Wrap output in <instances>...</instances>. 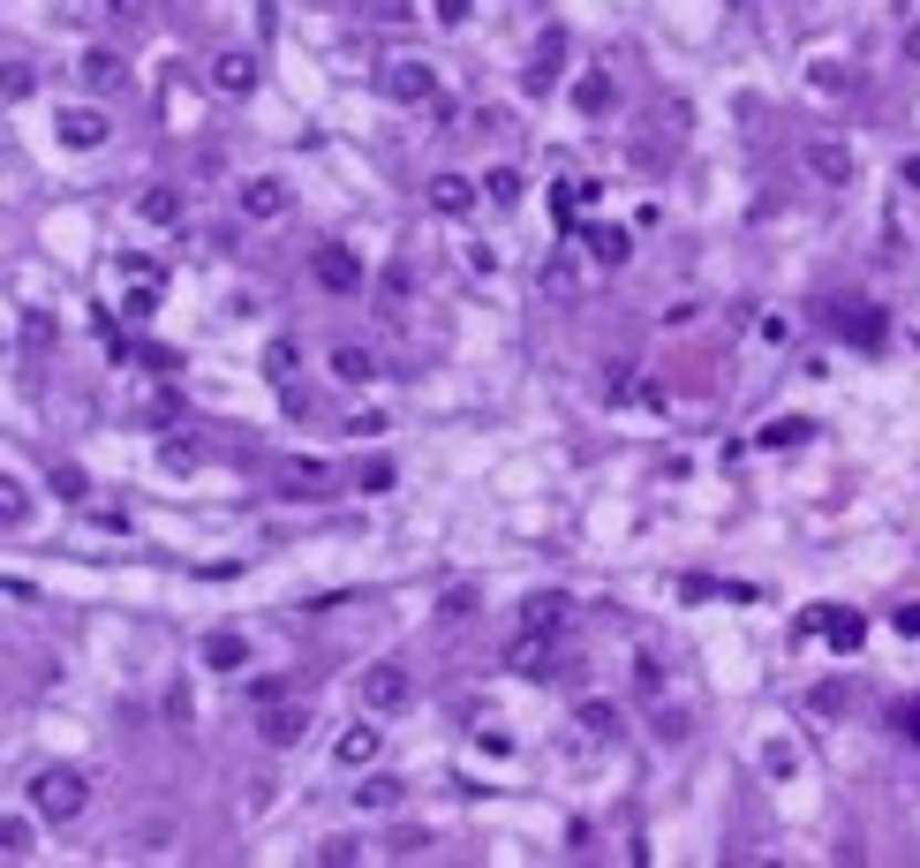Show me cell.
I'll use <instances>...</instances> for the list:
<instances>
[{"label": "cell", "mask_w": 920, "mask_h": 868, "mask_svg": "<svg viewBox=\"0 0 920 868\" xmlns=\"http://www.w3.org/2000/svg\"><path fill=\"white\" fill-rule=\"evenodd\" d=\"M574 725L596 733V740H619V702H596V694H588L582 710H574Z\"/></svg>", "instance_id": "484cf974"}, {"label": "cell", "mask_w": 920, "mask_h": 868, "mask_svg": "<svg viewBox=\"0 0 920 868\" xmlns=\"http://www.w3.org/2000/svg\"><path fill=\"white\" fill-rule=\"evenodd\" d=\"M634 680H641L649 694H665V657H657V650H641V657H634Z\"/></svg>", "instance_id": "74e56055"}, {"label": "cell", "mask_w": 920, "mask_h": 868, "mask_svg": "<svg viewBox=\"0 0 920 868\" xmlns=\"http://www.w3.org/2000/svg\"><path fill=\"white\" fill-rule=\"evenodd\" d=\"M333 378H339V386H370V378H377V355L363 341H339L333 347Z\"/></svg>", "instance_id": "d6986e66"}, {"label": "cell", "mask_w": 920, "mask_h": 868, "mask_svg": "<svg viewBox=\"0 0 920 868\" xmlns=\"http://www.w3.org/2000/svg\"><path fill=\"white\" fill-rule=\"evenodd\" d=\"M475 197H483V181L475 174H430V212H446V219H468L475 212Z\"/></svg>", "instance_id": "52a82bcc"}, {"label": "cell", "mask_w": 920, "mask_h": 868, "mask_svg": "<svg viewBox=\"0 0 920 868\" xmlns=\"http://www.w3.org/2000/svg\"><path fill=\"white\" fill-rule=\"evenodd\" d=\"M181 212H189V197H181L174 181H151V189H136V219H144V227H181Z\"/></svg>", "instance_id": "30bf717a"}, {"label": "cell", "mask_w": 920, "mask_h": 868, "mask_svg": "<svg viewBox=\"0 0 920 868\" xmlns=\"http://www.w3.org/2000/svg\"><path fill=\"white\" fill-rule=\"evenodd\" d=\"M167 846H174V816H144L136 830H122L128 861H151V854H167Z\"/></svg>", "instance_id": "9a60e30c"}, {"label": "cell", "mask_w": 920, "mask_h": 868, "mask_svg": "<svg viewBox=\"0 0 920 868\" xmlns=\"http://www.w3.org/2000/svg\"><path fill=\"white\" fill-rule=\"evenodd\" d=\"M197 461H205V453H197V438H167V446H159V469H174V477H189Z\"/></svg>", "instance_id": "e575fe53"}, {"label": "cell", "mask_w": 920, "mask_h": 868, "mask_svg": "<svg viewBox=\"0 0 920 868\" xmlns=\"http://www.w3.org/2000/svg\"><path fill=\"white\" fill-rule=\"evenodd\" d=\"M294 370H302V347H294V341H264V378H272V386H288Z\"/></svg>", "instance_id": "f1b7e54d"}, {"label": "cell", "mask_w": 920, "mask_h": 868, "mask_svg": "<svg viewBox=\"0 0 920 868\" xmlns=\"http://www.w3.org/2000/svg\"><path fill=\"white\" fill-rule=\"evenodd\" d=\"M76 76H84V91H98V98H106V91L128 84V61L114 53V45H91L84 61H76Z\"/></svg>", "instance_id": "7c38bea8"}, {"label": "cell", "mask_w": 920, "mask_h": 868, "mask_svg": "<svg viewBox=\"0 0 920 868\" xmlns=\"http://www.w3.org/2000/svg\"><path fill=\"white\" fill-rule=\"evenodd\" d=\"M377 91H385L393 106H430V98H438V69H430L422 53H393V61H377Z\"/></svg>", "instance_id": "7a4b0ae2"}, {"label": "cell", "mask_w": 920, "mask_h": 868, "mask_svg": "<svg viewBox=\"0 0 920 868\" xmlns=\"http://www.w3.org/2000/svg\"><path fill=\"white\" fill-rule=\"evenodd\" d=\"M317 861H325V868H347V861H363V838H325V846H317Z\"/></svg>", "instance_id": "8d00e7d4"}, {"label": "cell", "mask_w": 920, "mask_h": 868, "mask_svg": "<svg viewBox=\"0 0 920 868\" xmlns=\"http://www.w3.org/2000/svg\"><path fill=\"white\" fill-rule=\"evenodd\" d=\"M23 521H31V491H23V483H15V477H8V483H0V529L15 536Z\"/></svg>", "instance_id": "4dcf8cb0"}, {"label": "cell", "mask_w": 920, "mask_h": 868, "mask_svg": "<svg viewBox=\"0 0 920 868\" xmlns=\"http://www.w3.org/2000/svg\"><path fill=\"white\" fill-rule=\"evenodd\" d=\"M53 122H61V144H69V151H98V144L114 136V122H106L98 106H69V114H53Z\"/></svg>", "instance_id": "ba28073f"}, {"label": "cell", "mask_w": 920, "mask_h": 868, "mask_svg": "<svg viewBox=\"0 0 920 868\" xmlns=\"http://www.w3.org/2000/svg\"><path fill=\"white\" fill-rule=\"evenodd\" d=\"M333 755H339V771H370L377 763V725H347Z\"/></svg>", "instance_id": "ffe728a7"}, {"label": "cell", "mask_w": 920, "mask_h": 868, "mask_svg": "<svg viewBox=\"0 0 920 868\" xmlns=\"http://www.w3.org/2000/svg\"><path fill=\"white\" fill-rule=\"evenodd\" d=\"M31 808H39L45 824H76L91 808V778L76 763H45L39 778H31Z\"/></svg>", "instance_id": "6da1fadb"}, {"label": "cell", "mask_w": 920, "mask_h": 868, "mask_svg": "<svg viewBox=\"0 0 920 868\" xmlns=\"http://www.w3.org/2000/svg\"><path fill=\"white\" fill-rule=\"evenodd\" d=\"M438 611H446V619H468V611H475V589H468V582L446 589V605H438Z\"/></svg>", "instance_id": "60d3db41"}, {"label": "cell", "mask_w": 920, "mask_h": 868, "mask_svg": "<svg viewBox=\"0 0 920 868\" xmlns=\"http://www.w3.org/2000/svg\"><path fill=\"white\" fill-rule=\"evenodd\" d=\"M310 733V710H302V702H264V718H257V740H264V747H294V740Z\"/></svg>", "instance_id": "9c48e42d"}, {"label": "cell", "mask_w": 920, "mask_h": 868, "mask_svg": "<svg viewBox=\"0 0 920 868\" xmlns=\"http://www.w3.org/2000/svg\"><path fill=\"white\" fill-rule=\"evenodd\" d=\"M521 627H536V635H558V627H566V597H558V589H544V597H529V611H521Z\"/></svg>", "instance_id": "d4e9b609"}, {"label": "cell", "mask_w": 920, "mask_h": 868, "mask_svg": "<svg viewBox=\"0 0 920 868\" xmlns=\"http://www.w3.org/2000/svg\"><path fill=\"white\" fill-rule=\"evenodd\" d=\"M574 287H582V264H574V258H551L544 264V295H551V303H574Z\"/></svg>", "instance_id": "4316f807"}, {"label": "cell", "mask_w": 920, "mask_h": 868, "mask_svg": "<svg viewBox=\"0 0 920 868\" xmlns=\"http://www.w3.org/2000/svg\"><path fill=\"white\" fill-rule=\"evenodd\" d=\"M898 181H906V189H920V151L906 159V167H898Z\"/></svg>", "instance_id": "681fc988"}, {"label": "cell", "mask_w": 920, "mask_h": 868, "mask_svg": "<svg viewBox=\"0 0 920 868\" xmlns=\"http://www.w3.org/2000/svg\"><path fill=\"white\" fill-rule=\"evenodd\" d=\"M558 69H566V31H544V39H536V53H529V69H521V84H529V91H551V84H558Z\"/></svg>", "instance_id": "4fadbf2b"}, {"label": "cell", "mask_w": 920, "mask_h": 868, "mask_svg": "<svg viewBox=\"0 0 920 868\" xmlns=\"http://www.w3.org/2000/svg\"><path fill=\"white\" fill-rule=\"evenodd\" d=\"M310 280H317L325 295H363V258H355L347 242H317V250H310Z\"/></svg>", "instance_id": "277c9868"}, {"label": "cell", "mask_w": 920, "mask_h": 868, "mask_svg": "<svg viewBox=\"0 0 920 868\" xmlns=\"http://www.w3.org/2000/svg\"><path fill=\"white\" fill-rule=\"evenodd\" d=\"M39 808H31V816H23V808H15V816H8V824H0V854H8V861H31V854H39Z\"/></svg>", "instance_id": "ac0fdd59"}, {"label": "cell", "mask_w": 920, "mask_h": 868, "mask_svg": "<svg viewBox=\"0 0 920 868\" xmlns=\"http://www.w3.org/2000/svg\"><path fill=\"white\" fill-rule=\"evenodd\" d=\"M762 771H770V778H793L799 747H793V740H762Z\"/></svg>", "instance_id": "836d02e7"}, {"label": "cell", "mask_w": 920, "mask_h": 868, "mask_svg": "<svg viewBox=\"0 0 920 868\" xmlns=\"http://www.w3.org/2000/svg\"><path fill=\"white\" fill-rule=\"evenodd\" d=\"M898 718H906V733L920 740V702H906V710H898Z\"/></svg>", "instance_id": "f907efd6"}, {"label": "cell", "mask_w": 920, "mask_h": 868, "mask_svg": "<svg viewBox=\"0 0 920 868\" xmlns=\"http://www.w3.org/2000/svg\"><path fill=\"white\" fill-rule=\"evenodd\" d=\"M505 672H513V680H551V635L521 627V642L505 650Z\"/></svg>", "instance_id": "8fae6325"}, {"label": "cell", "mask_w": 920, "mask_h": 868, "mask_svg": "<svg viewBox=\"0 0 920 868\" xmlns=\"http://www.w3.org/2000/svg\"><path fill=\"white\" fill-rule=\"evenodd\" d=\"M807 627H815V635H823L830 650H845V657H853L860 642H868V619H860V611H815Z\"/></svg>", "instance_id": "5bb4252c"}, {"label": "cell", "mask_w": 920, "mask_h": 868, "mask_svg": "<svg viewBox=\"0 0 920 868\" xmlns=\"http://www.w3.org/2000/svg\"><path fill=\"white\" fill-rule=\"evenodd\" d=\"M151 310H159V287H151V280H144V287H136V295H128V317H151Z\"/></svg>", "instance_id": "b9f144b4"}, {"label": "cell", "mask_w": 920, "mask_h": 868, "mask_svg": "<svg viewBox=\"0 0 920 868\" xmlns=\"http://www.w3.org/2000/svg\"><path fill=\"white\" fill-rule=\"evenodd\" d=\"M582 250H588V264H627L634 258V234H627V227H582Z\"/></svg>", "instance_id": "e0dca14e"}, {"label": "cell", "mask_w": 920, "mask_h": 868, "mask_svg": "<svg viewBox=\"0 0 920 868\" xmlns=\"http://www.w3.org/2000/svg\"><path fill=\"white\" fill-rule=\"evenodd\" d=\"M799 159H807V174H815L823 189H845V181L860 174L853 144H837V136H807V151H799Z\"/></svg>", "instance_id": "5b68a950"}, {"label": "cell", "mask_w": 920, "mask_h": 868, "mask_svg": "<svg viewBox=\"0 0 920 868\" xmlns=\"http://www.w3.org/2000/svg\"><path fill=\"white\" fill-rule=\"evenodd\" d=\"M611 98H619V84H611V69H588L582 84H574V106H582V114H604Z\"/></svg>", "instance_id": "cb8c5ba5"}, {"label": "cell", "mask_w": 920, "mask_h": 868, "mask_svg": "<svg viewBox=\"0 0 920 868\" xmlns=\"http://www.w3.org/2000/svg\"><path fill=\"white\" fill-rule=\"evenodd\" d=\"M408 287H416V264H408V258H393V264H385V280H377L385 310H400V303H408Z\"/></svg>", "instance_id": "f546056e"}, {"label": "cell", "mask_w": 920, "mask_h": 868, "mask_svg": "<svg viewBox=\"0 0 920 868\" xmlns=\"http://www.w3.org/2000/svg\"><path fill=\"white\" fill-rule=\"evenodd\" d=\"M837 325H845V341H860V347H882V333H890V317H882L876 303L845 310V317H837Z\"/></svg>", "instance_id": "7402d4cb"}, {"label": "cell", "mask_w": 920, "mask_h": 868, "mask_svg": "<svg viewBox=\"0 0 920 868\" xmlns=\"http://www.w3.org/2000/svg\"><path fill=\"white\" fill-rule=\"evenodd\" d=\"M799 438H807V416H777V423H762V438H754V446H762V453H777V446H799Z\"/></svg>", "instance_id": "1f68e13d"}, {"label": "cell", "mask_w": 920, "mask_h": 868, "mask_svg": "<svg viewBox=\"0 0 920 868\" xmlns=\"http://www.w3.org/2000/svg\"><path fill=\"white\" fill-rule=\"evenodd\" d=\"M106 15H114V23L128 31V23H144V0H106Z\"/></svg>", "instance_id": "7bdbcfd3"}, {"label": "cell", "mask_w": 920, "mask_h": 868, "mask_svg": "<svg viewBox=\"0 0 920 868\" xmlns=\"http://www.w3.org/2000/svg\"><path fill=\"white\" fill-rule=\"evenodd\" d=\"M400 793H408V778L377 771V778H363V785H355V808H377V816H385V808H400Z\"/></svg>", "instance_id": "603a6c76"}, {"label": "cell", "mask_w": 920, "mask_h": 868, "mask_svg": "<svg viewBox=\"0 0 920 868\" xmlns=\"http://www.w3.org/2000/svg\"><path fill=\"white\" fill-rule=\"evenodd\" d=\"M408 15H416L408 0H377V23H408Z\"/></svg>", "instance_id": "bcb514c9"}, {"label": "cell", "mask_w": 920, "mask_h": 868, "mask_svg": "<svg viewBox=\"0 0 920 868\" xmlns=\"http://www.w3.org/2000/svg\"><path fill=\"white\" fill-rule=\"evenodd\" d=\"M205 672H242V665H250V642H242V635H205Z\"/></svg>", "instance_id": "44dd1931"}, {"label": "cell", "mask_w": 920, "mask_h": 868, "mask_svg": "<svg viewBox=\"0 0 920 868\" xmlns=\"http://www.w3.org/2000/svg\"><path fill=\"white\" fill-rule=\"evenodd\" d=\"M234 205H242V219H280L294 205V189L280 181V174H250V181L234 189Z\"/></svg>", "instance_id": "8992f818"}, {"label": "cell", "mask_w": 920, "mask_h": 868, "mask_svg": "<svg viewBox=\"0 0 920 868\" xmlns=\"http://www.w3.org/2000/svg\"><path fill=\"white\" fill-rule=\"evenodd\" d=\"M347 438H385V416H377V408H370V416H355V423H347Z\"/></svg>", "instance_id": "ee69618b"}, {"label": "cell", "mask_w": 920, "mask_h": 868, "mask_svg": "<svg viewBox=\"0 0 920 868\" xmlns=\"http://www.w3.org/2000/svg\"><path fill=\"white\" fill-rule=\"evenodd\" d=\"M483 197H491V205H505V212H513V205H521V197H529V181H521V174H513V167H491V174H483Z\"/></svg>", "instance_id": "83f0119b"}, {"label": "cell", "mask_w": 920, "mask_h": 868, "mask_svg": "<svg viewBox=\"0 0 920 868\" xmlns=\"http://www.w3.org/2000/svg\"><path fill=\"white\" fill-rule=\"evenodd\" d=\"M807 702H815L823 718H845V710H853V688H845V680H823V688L807 694Z\"/></svg>", "instance_id": "d590c367"}, {"label": "cell", "mask_w": 920, "mask_h": 868, "mask_svg": "<svg viewBox=\"0 0 920 868\" xmlns=\"http://www.w3.org/2000/svg\"><path fill=\"white\" fill-rule=\"evenodd\" d=\"M890 627H898V635H920V605H898V611H890Z\"/></svg>", "instance_id": "f6af8a7d"}, {"label": "cell", "mask_w": 920, "mask_h": 868, "mask_svg": "<svg viewBox=\"0 0 920 868\" xmlns=\"http://www.w3.org/2000/svg\"><path fill=\"white\" fill-rule=\"evenodd\" d=\"M250 84H257V61H250V53H234V45H227V53H211V91L242 98Z\"/></svg>", "instance_id": "2e32d148"}, {"label": "cell", "mask_w": 920, "mask_h": 868, "mask_svg": "<svg viewBox=\"0 0 920 868\" xmlns=\"http://www.w3.org/2000/svg\"><path fill=\"white\" fill-rule=\"evenodd\" d=\"M898 53H906V61L920 69V23H906V39H898Z\"/></svg>", "instance_id": "7dc6e473"}, {"label": "cell", "mask_w": 920, "mask_h": 868, "mask_svg": "<svg viewBox=\"0 0 920 868\" xmlns=\"http://www.w3.org/2000/svg\"><path fill=\"white\" fill-rule=\"evenodd\" d=\"M438 23H468V0H438Z\"/></svg>", "instance_id": "c3c4849f"}, {"label": "cell", "mask_w": 920, "mask_h": 868, "mask_svg": "<svg viewBox=\"0 0 920 868\" xmlns=\"http://www.w3.org/2000/svg\"><path fill=\"white\" fill-rule=\"evenodd\" d=\"M288 491H302V499L333 491V477H325V461H294V469H288Z\"/></svg>", "instance_id": "d6a6232c"}, {"label": "cell", "mask_w": 920, "mask_h": 868, "mask_svg": "<svg viewBox=\"0 0 920 868\" xmlns=\"http://www.w3.org/2000/svg\"><path fill=\"white\" fill-rule=\"evenodd\" d=\"M393 483H400V477H393V461H370V469L355 477V491H370V499H377V491H393Z\"/></svg>", "instance_id": "ab89813d"}, {"label": "cell", "mask_w": 920, "mask_h": 868, "mask_svg": "<svg viewBox=\"0 0 920 868\" xmlns=\"http://www.w3.org/2000/svg\"><path fill=\"white\" fill-rule=\"evenodd\" d=\"M355 702H363L370 718H393V710H408V702H416V672H408V665H363Z\"/></svg>", "instance_id": "3957f363"}, {"label": "cell", "mask_w": 920, "mask_h": 868, "mask_svg": "<svg viewBox=\"0 0 920 868\" xmlns=\"http://www.w3.org/2000/svg\"><path fill=\"white\" fill-rule=\"evenodd\" d=\"M53 491H61V499H84V491H91V477L76 469V461H61V469H53Z\"/></svg>", "instance_id": "f35d334b"}]
</instances>
